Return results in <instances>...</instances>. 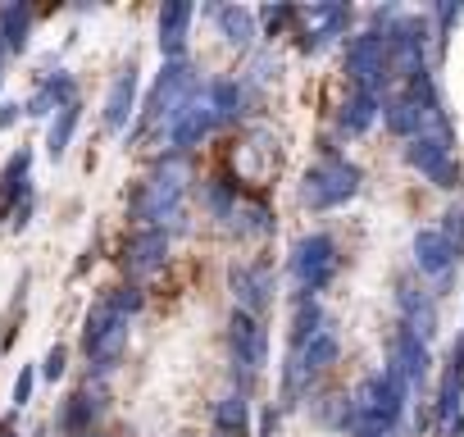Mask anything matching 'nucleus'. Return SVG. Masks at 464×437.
Instances as JSON below:
<instances>
[{
  "label": "nucleus",
  "mask_w": 464,
  "mask_h": 437,
  "mask_svg": "<svg viewBox=\"0 0 464 437\" xmlns=\"http://www.w3.org/2000/svg\"><path fill=\"white\" fill-rule=\"evenodd\" d=\"M182 187H187V173L178 164H160L141 191H137V218L141 224H169V228H182Z\"/></svg>",
  "instance_id": "nucleus-1"
},
{
  "label": "nucleus",
  "mask_w": 464,
  "mask_h": 437,
  "mask_svg": "<svg viewBox=\"0 0 464 437\" xmlns=\"http://www.w3.org/2000/svg\"><path fill=\"white\" fill-rule=\"evenodd\" d=\"M196 92H191V69L182 64V60H173L164 73H160V83H155V92H150V105H146V123H173L178 114H182V105L191 101Z\"/></svg>",
  "instance_id": "nucleus-2"
},
{
  "label": "nucleus",
  "mask_w": 464,
  "mask_h": 437,
  "mask_svg": "<svg viewBox=\"0 0 464 437\" xmlns=\"http://www.w3.org/2000/svg\"><path fill=\"white\" fill-rule=\"evenodd\" d=\"M232 169H237L242 182H265L278 169V141L269 132H246L237 146H232Z\"/></svg>",
  "instance_id": "nucleus-3"
},
{
  "label": "nucleus",
  "mask_w": 464,
  "mask_h": 437,
  "mask_svg": "<svg viewBox=\"0 0 464 437\" xmlns=\"http://www.w3.org/2000/svg\"><path fill=\"white\" fill-rule=\"evenodd\" d=\"M218 123V110H214V96L209 92H196L187 105H182V114L169 123V141L178 146V151H187V146H196L209 128Z\"/></svg>",
  "instance_id": "nucleus-4"
},
{
  "label": "nucleus",
  "mask_w": 464,
  "mask_h": 437,
  "mask_svg": "<svg viewBox=\"0 0 464 437\" xmlns=\"http://www.w3.org/2000/svg\"><path fill=\"white\" fill-rule=\"evenodd\" d=\"M227 342H232V355H237L242 374H256V369L265 364V328H260L251 315H232Z\"/></svg>",
  "instance_id": "nucleus-5"
},
{
  "label": "nucleus",
  "mask_w": 464,
  "mask_h": 437,
  "mask_svg": "<svg viewBox=\"0 0 464 437\" xmlns=\"http://www.w3.org/2000/svg\"><path fill=\"white\" fill-rule=\"evenodd\" d=\"M351 187H355V173L346 164H319L305 178V200L310 205H328V200H342Z\"/></svg>",
  "instance_id": "nucleus-6"
},
{
  "label": "nucleus",
  "mask_w": 464,
  "mask_h": 437,
  "mask_svg": "<svg viewBox=\"0 0 464 437\" xmlns=\"http://www.w3.org/2000/svg\"><path fill=\"white\" fill-rule=\"evenodd\" d=\"M269 287H274L269 265H237V269H232V296H237V306H242L246 315H256V310L265 306Z\"/></svg>",
  "instance_id": "nucleus-7"
},
{
  "label": "nucleus",
  "mask_w": 464,
  "mask_h": 437,
  "mask_svg": "<svg viewBox=\"0 0 464 437\" xmlns=\"http://www.w3.org/2000/svg\"><path fill=\"white\" fill-rule=\"evenodd\" d=\"M292 269H296V278H301V283L319 287V283L328 278V269H333V247H328V238H310V242H301V247H296Z\"/></svg>",
  "instance_id": "nucleus-8"
},
{
  "label": "nucleus",
  "mask_w": 464,
  "mask_h": 437,
  "mask_svg": "<svg viewBox=\"0 0 464 437\" xmlns=\"http://www.w3.org/2000/svg\"><path fill=\"white\" fill-rule=\"evenodd\" d=\"M164 251H169V238H164V228H146L132 247H128V269L141 278V274H155L160 265H164Z\"/></svg>",
  "instance_id": "nucleus-9"
},
{
  "label": "nucleus",
  "mask_w": 464,
  "mask_h": 437,
  "mask_svg": "<svg viewBox=\"0 0 464 437\" xmlns=\"http://www.w3.org/2000/svg\"><path fill=\"white\" fill-rule=\"evenodd\" d=\"M132 96H137V69L128 64V73H119L114 87H110V96H105V123H110V128H123V123H128Z\"/></svg>",
  "instance_id": "nucleus-10"
},
{
  "label": "nucleus",
  "mask_w": 464,
  "mask_h": 437,
  "mask_svg": "<svg viewBox=\"0 0 464 437\" xmlns=\"http://www.w3.org/2000/svg\"><path fill=\"white\" fill-rule=\"evenodd\" d=\"M187 24H191V5H187V0H169V5H164V15H160V46H164L169 55L182 46V37H187Z\"/></svg>",
  "instance_id": "nucleus-11"
},
{
  "label": "nucleus",
  "mask_w": 464,
  "mask_h": 437,
  "mask_svg": "<svg viewBox=\"0 0 464 437\" xmlns=\"http://www.w3.org/2000/svg\"><path fill=\"white\" fill-rule=\"evenodd\" d=\"M214 19H218V28H223V37H227L232 46H251L256 19H251L246 10H237V5H214Z\"/></svg>",
  "instance_id": "nucleus-12"
},
{
  "label": "nucleus",
  "mask_w": 464,
  "mask_h": 437,
  "mask_svg": "<svg viewBox=\"0 0 464 437\" xmlns=\"http://www.w3.org/2000/svg\"><path fill=\"white\" fill-rule=\"evenodd\" d=\"M337 19H342V10H333V5H314V10H305V15H301V24H305V46L328 42V33L337 28Z\"/></svg>",
  "instance_id": "nucleus-13"
},
{
  "label": "nucleus",
  "mask_w": 464,
  "mask_h": 437,
  "mask_svg": "<svg viewBox=\"0 0 464 437\" xmlns=\"http://www.w3.org/2000/svg\"><path fill=\"white\" fill-rule=\"evenodd\" d=\"M51 105H60V110H69V105H73V83H69L64 73H60V78H51V83L28 101V110H33V114H46Z\"/></svg>",
  "instance_id": "nucleus-14"
},
{
  "label": "nucleus",
  "mask_w": 464,
  "mask_h": 437,
  "mask_svg": "<svg viewBox=\"0 0 464 437\" xmlns=\"http://www.w3.org/2000/svg\"><path fill=\"white\" fill-rule=\"evenodd\" d=\"M101 414V401L96 396H87V392H78V396H69V405H64V428L69 432H92V419Z\"/></svg>",
  "instance_id": "nucleus-15"
},
{
  "label": "nucleus",
  "mask_w": 464,
  "mask_h": 437,
  "mask_svg": "<svg viewBox=\"0 0 464 437\" xmlns=\"http://www.w3.org/2000/svg\"><path fill=\"white\" fill-rule=\"evenodd\" d=\"M28 19H33V10L28 5H5L0 10V37H5V46H24V37H28Z\"/></svg>",
  "instance_id": "nucleus-16"
},
{
  "label": "nucleus",
  "mask_w": 464,
  "mask_h": 437,
  "mask_svg": "<svg viewBox=\"0 0 464 437\" xmlns=\"http://www.w3.org/2000/svg\"><path fill=\"white\" fill-rule=\"evenodd\" d=\"M214 419H218V428H223V432H242V428H246V401H242V396L218 401Z\"/></svg>",
  "instance_id": "nucleus-17"
},
{
  "label": "nucleus",
  "mask_w": 464,
  "mask_h": 437,
  "mask_svg": "<svg viewBox=\"0 0 464 437\" xmlns=\"http://www.w3.org/2000/svg\"><path fill=\"white\" fill-rule=\"evenodd\" d=\"M73 123H78V105H69V110H60V119L51 123V137H46V146H51V155H64V146H69V137H73Z\"/></svg>",
  "instance_id": "nucleus-18"
},
{
  "label": "nucleus",
  "mask_w": 464,
  "mask_h": 437,
  "mask_svg": "<svg viewBox=\"0 0 464 437\" xmlns=\"http://www.w3.org/2000/svg\"><path fill=\"white\" fill-rule=\"evenodd\" d=\"M209 96H214L218 119H237V110H242V87H232V83H214V87H209Z\"/></svg>",
  "instance_id": "nucleus-19"
},
{
  "label": "nucleus",
  "mask_w": 464,
  "mask_h": 437,
  "mask_svg": "<svg viewBox=\"0 0 464 437\" xmlns=\"http://www.w3.org/2000/svg\"><path fill=\"white\" fill-rule=\"evenodd\" d=\"M227 228H237V233H260V228H265V209L237 200V209H232V218H227Z\"/></svg>",
  "instance_id": "nucleus-20"
},
{
  "label": "nucleus",
  "mask_w": 464,
  "mask_h": 437,
  "mask_svg": "<svg viewBox=\"0 0 464 437\" xmlns=\"http://www.w3.org/2000/svg\"><path fill=\"white\" fill-rule=\"evenodd\" d=\"M60 374H64V351L55 346V351L46 355V378H60Z\"/></svg>",
  "instance_id": "nucleus-21"
},
{
  "label": "nucleus",
  "mask_w": 464,
  "mask_h": 437,
  "mask_svg": "<svg viewBox=\"0 0 464 437\" xmlns=\"http://www.w3.org/2000/svg\"><path fill=\"white\" fill-rule=\"evenodd\" d=\"M28 392H33V369H24V374H19V383H14V401L24 405V401H28Z\"/></svg>",
  "instance_id": "nucleus-22"
},
{
  "label": "nucleus",
  "mask_w": 464,
  "mask_h": 437,
  "mask_svg": "<svg viewBox=\"0 0 464 437\" xmlns=\"http://www.w3.org/2000/svg\"><path fill=\"white\" fill-rule=\"evenodd\" d=\"M364 119H369V101H355V105H351V119H346V123H351V128H360Z\"/></svg>",
  "instance_id": "nucleus-23"
},
{
  "label": "nucleus",
  "mask_w": 464,
  "mask_h": 437,
  "mask_svg": "<svg viewBox=\"0 0 464 437\" xmlns=\"http://www.w3.org/2000/svg\"><path fill=\"white\" fill-rule=\"evenodd\" d=\"M14 114H19V105H0V128H10Z\"/></svg>",
  "instance_id": "nucleus-24"
},
{
  "label": "nucleus",
  "mask_w": 464,
  "mask_h": 437,
  "mask_svg": "<svg viewBox=\"0 0 464 437\" xmlns=\"http://www.w3.org/2000/svg\"><path fill=\"white\" fill-rule=\"evenodd\" d=\"M283 19H287V10H265V24H269V28H278Z\"/></svg>",
  "instance_id": "nucleus-25"
},
{
  "label": "nucleus",
  "mask_w": 464,
  "mask_h": 437,
  "mask_svg": "<svg viewBox=\"0 0 464 437\" xmlns=\"http://www.w3.org/2000/svg\"><path fill=\"white\" fill-rule=\"evenodd\" d=\"M0 437H14V423H0Z\"/></svg>",
  "instance_id": "nucleus-26"
},
{
  "label": "nucleus",
  "mask_w": 464,
  "mask_h": 437,
  "mask_svg": "<svg viewBox=\"0 0 464 437\" xmlns=\"http://www.w3.org/2000/svg\"><path fill=\"white\" fill-rule=\"evenodd\" d=\"M5 51H10V46H5V37H0V69H5Z\"/></svg>",
  "instance_id": "nucleus-27"
},
{
  "label": "nucleus",
  "mask_w": 464,
  "mask_h": 437,
  "mask_svg": "<svg viewBox=\"0 0 464 437\" xmlns=\"http://www.w3.org/2000/svg\"><path fill=\"white\" fill-rule=\"evenodd\" d=\"M87 437H92V432H87Z\"/></svg>",
  "instance_id": "nucleus-28"
}]
</instances>
